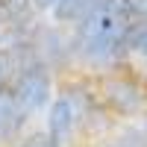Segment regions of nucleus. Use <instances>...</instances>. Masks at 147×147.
<instances>
[{
  "instance_id": "obj_8",
  "label": "nucleus",
  "mask_w": 147,
  "mask_h": 147,
  "mask_svg": "<svg viewBox=\"0 0 147 147\" xmlns=\"http://www.w3.org/2000/svg\"><path fill=\"white\" fill-rule=\"evenodd\" d=\"M59 3V0H32V6H35V12H50L53 6Z\"/></svg>"
},
{
  "instance_id": "obj_5",
  "label": "nucleus",
  "mask_w": 147,
  "mask_h": 147,
  "mask_svg": "<svg viewBox=\"0 0 147 147\" xmlns=\"http://www.w3.org/2000/svg\"><path fill=\"white\" fill-rule=\"evenodd\" d=\"M124 47L129 59H138L141 65H147V24H132L127 30Z\"/></svg>"
},
{
  "instance_id": "obj_7",
  "label": "nucleus",
  "mask_w": 147,
  "mask_h": 147,
  "mask_svg": "<svg viewBox=\"0 0 147 147\" xmlns=\"http://www.w3.org/2000/svg\"><path fill=\"white\" fill-rule=\"evenodd\" d=\"M18 147H59L47 132H30V136H24Z\"/></svg>"
},
{
  "instance_id": "obj_4",
  "label": "nucleus",
  "mask_w": 147,
  "mask_h": 147,
  "mask_svg": "<svg viewBox=\"0 0 147 147\" xmlns=\"http://www.w3.org/2000/svg\"><path fill=\"white\" fill-rule=\"evenodd\" d=\"M24 124V115L18 112L15 100L9 91H0V141H9L18 136V129Z\"/></svg>"
},
{
  "instance_id": "obj_2",
  "label": "nucleus",
  "mask_w": 147,
  "mask_h": 147,
  "mask_svg": "<svg viewBox=\"0 0 147 147\" xmlns=\"http://www.w3.org/2000/svg\"><path fill=\"white\" fill-rule=\"evenodd\" d=\"M103 103L118 115H136L141 112L144 106V88L136 77H127V74H112V77L103 80V88H100Z\"/></svg>"
},
{
  "instance_id": "obj_6",
  "label": "nucleus",
  "mask_w": 147,
  "mask_h": 147,
  "mask_svg": "<svg viewBox=\"0 0 147 147\" xmlns=\"http://www.w3.org/2000/svg\"><path fill=\"white\" fill-rule=\"evenodd\" d=\"M106 147H147V129L144 127H127L121 136Z\"/></svg>"
},
{
  "instance_id": "obj_3",
  "label": "nucleus",
  "mask_w": 147,
  "mask_h": 147,
  "mask_svg": "<svg viewBox=\"0 0 147 147\" xmlns=\"http://www.w3.org/2000/svg\"><path fill=\"white\" fill-rule=\"evenodd\" d=\"M77 124H80V115H77V109H74V103H71V97L65 91L59 97H53L50 109H47V129L44 132L59 147H65L71 141V136H74V129H77Z\"/></svg>"
},
{
  "instance_id": "obj_9",
  "label": "nucleus",
  "mask_w": 147,
  "mask_h": 147,
  "mask_svg": "<svg viewBox=\"0 0 147 147\" xmlns=\"http://www.w3.org/2000/svg\"><path fill=\"white\" fill-rule=\"evenodd\" d=\"M6 30H9V21H6V12H3V6H0V41H3Z\"/></svg>"
},
{
  "instance_id": "obj_10",
  "label": "nucleus",
  "mask_w": 147,
  "mask_h": 147,
  "mask_svg": "<svg viewBox=\"0 0 147 147\" xmlns=\"http://www.w3.org/2000/svg\"><path fill=\"white\" fill-rule=\"evenodd\" d=\"M6 68H9V59H6L3 50H0V82H3V77H6Z\"/></svg>"
},
{
  "instance_id": "obj_1",
  "label": "nucleus",
  "mask_w": 147,
  "mask_h": 147,
  "mask_svg": "<svg viewBox=\"0 0 147 147\" xmlns=\"http://www.w3.org/2000/svg\"><path fill=\"white\" fill-rule=\"evenodd\" d=\"M12 100H15L18 112L24 118L38 115L41 109H50L53 103V80H50V68H44L41 62L27 65L15 71V82H12Z\"/></svg>"
},
{
  "instance_id": "obj_11",
  "label": "nucleus",
  "mask_w": 147,
  "mask_h": 147,
  "mask_svg": "<svg viewBox=\"0 0 147 147\" xmlns=\"http://www.w3.org/2000/svg\"><path fill=\"white\" fill-rule=\"evenodd\" d=\"M144 129H147V121H144Z\"/></svg>"
}]
</instances>
